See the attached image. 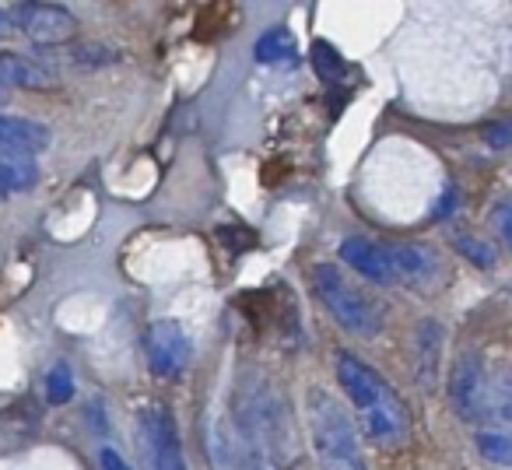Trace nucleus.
<instances>
[{
	"mask_svg": "<svg viewBox=\"0 0 512 470\" xmlns=\"http://www.w3.org/2000/svg\"><path fill=\"white\" fill-rule=\"evenodd\" d=\"M99 463H102V470H134L120 453H116L113 446H102L99 449Z\"/></svg>",
	"mask_w": 512,
	"mask_h": 470,
	"instance_id": "nucleus-19",
	"label": "nucleus"
},
{
	"mask_svg": "<svg viewBox=\"0 0 512 470\" xmlns=\"http://www.w3.org/2000/svg\"><path fill=\"white\" fill-rule=\"evenodd\" d=\"M144 351H148V369L158 379H176L190 365L193 344L183 323L176 320H155L144 334Z\"/></svg>",
	"mask_w": 512,
	"mask_h": 470,
	"instance_id": "nucleus-6",
	"label": "nucleus"
},
{
	"mask_svg": "<svg viewBox=\"0 0 512 470\" xmlns=\"http://www.w3.org/2000/svg\"><path fill=\"white\" fill-rule=\"evenodd\" d=\"M341 260L355 267L362 278L376 281V285H400V264H397V246L376 243V239H344Z\"/></svg>",
	"mask_w": 512,
	"mask_h": 470,
	"instance_id": "nucleus-7",
	"label": "nucleus"
},
{
	"mask_svg": "<svg viewBox=\"0 0 512 470\" xmlns=\"http://www.w3.org/2000/svg\"><path fill=\"white\" fill-rule=\"evenodd\" d=\"M456 250L474 267H495V250L488 243H481V239H474V235H456Z\"/></svg>",
	"mask_w": 512,
	"mask_h": 470,
	"instance_id": "nucleus-15",
	"label": "nucleus"
},
{
	"mask_svg": "<svg viewBox=\"0 0 512 470\" xmlns=\"http://www.w3.org/2000/svg\"><path fill=\"white\" fill-rule=\"evenodd\" d=\"M50 144V127L36 120H25V116L0 113V148H15L25 155H36Z\"/></svg>",
	"mask_w": 512,
	"mask_h": 470,
	"instance_id": "nucleus-9",
	"label": "nucleus"
},
{
	"mask_svg": "<svg viewBox=\"0 0 512 470\" xmlns=\"http://www.w3.org/2000/svg\"><path fill=\"white\" fill-rule=\"evenodd\" d=\"M39 179V165L32 155L15 148H0V193L11 197V193H25L32 190Z\"/></svg>",
	"mask_w": 512,
	"mask_h": 470,
	"instance_id": "nucleus-10",
	"label": "nucleus"
},
{
	"mask_svg": "<svg viewBox=\"0 0 512 470\" xmlns=\"http://www.w3.org/2000/svg\"><path fill=\"white\" fill-rule=\"evenodd\" d=\"M484 144L495 151L512 148V120H498V123H491V127H484Z\"/></svg>",
	"mask_w": 512,
	"mask_h": 470,
	"instance_id": "nucleus-17",
	"label": "nucleus"
},
{
	"mask_svg": "<svg viewBox=\"0 0 512 470\" xmlns=\"http://www.w3.org/2000/svg\"><path fill=\"white\" fill-rule=\"evenodd\" d=\"M11 25L39 46H67L74 39V32H78V18L71 11L60 8V4H43V0L15 4L11 8Z\"/></svg>",
	"mask_w": 512,
	"mask_h": 470,
	"instance_id": "nucleus-5",
	"label": "nucleus"
},
{
	"mask_svg": "<svg viewBox=\"0 0 512 470\" xmlns=\"http://www.w3.org/2000/svg\"><path fill=\"white\" fill-rule=\"evenodd\" d=\"M337 379L355 404L365 435L383 449H400L411 439V414H407L400 393L358 355H337Z\"/></svg>",
	"mask_w": 512,
	"mask_h": 470,
	"instance_id": "nucleus-1",
	"label": "nucleus"
},
{
	"mask_svg": "<svg viewBox=\"0 0 512 470\" xmlns=\"http://www.w3.org/2000/svg\"><path fill=\"white\" fill-rule=\"evenodd\" d=\"M306 411H309V432H313V446L320 453L323 470H369L358 446V435L351 418L341 411L334 393L327 390H309L306 397Z\"/></svg>",
	"mask_w": 512,
	"mask_h": 470,
	"instance_id": "nucleus-2",
	"label": "nucleus"
},
{
	"mask_svg": "<svg viewBox=\"0 0 512 470\" xmlns=\"http://www.w3.org/2000/svg\"><path fill=\"white\" fill-rule=\"evenodd\" d=\"M0 81L18 88H53V71L39 60L18 57V53H0Z\"/></svg>",
	"mask_w": 512,
	"mask_h": 470,
	"instance_id": "nucleus-11",
	"label": "nucleus"
},
{
	"mask_svg": "<svg viewBox=\"0 0 512 470\" xmlns=\"http://www.w3.org/2000/svg\"><path fill=\"white\" fill-rule=\"evenodd\" d=\"M46 397H50V404H67V400L74 397V376H71V369H67L64 362L53 365L50 386H46Z\"/></svg>",
	"mask_w": 512,
	"mask_h": 470,
	"instance_id": "nucleus-16",
	"label": "nucleus"
},
{
	"mask_svg": "<svg viewBox=\"0 0 512 470\" xmlns=\"http://www.w3.org/2000/svg\"><path fill=\"white\" fill-rule=\"evenodd\" d=\"M477 449H481V456L491 463H512V435L509 432H481L477 435Z\"/></svg>",
	"mask_w": 512,
	"mask_h": 470,
	"instance_id": "nucleus-14",
	"label": "nucleus"
},
{
	"mask_svg": "<svg viewBox=\"0 0 512 470\" xmlns=\"http://www.w3.org/2000/svg\"><path fill=\"white\" fill-rule=\"evenodd\" d=\"M495 225H498V235H502L505 243L512 246V200H505V204L498 207V214H495Z\"/></svg>",
	"mask_w": 512,
	"mask_h": 470,
	"instance_id": "nucleus-18",
	"label": "nucleus"
},
{
	"mask_svg": "<svg viewBox=\"0 0 512 470\" xmlns=\"http://www.w3.org/2000/svg\"><path fill=\"white\" fill-rule=\"evenodd\" d=\"M292 53H295V36L285 29V25H278V29H267L253 46V57L260 60V64H278V60L292 57Z\"/></svg>",
	"mask_w": 512,
	"mask_h": 470,
	"instance_id": "nucleus-12",
	"label": "nucleus"
},
{
	"mask_svg": "<svg viewBox=\"0 0 512 470\" xmlns=\"http://www.w3.org/2000/svg\"><path fill=\"white\" fill-rule=\"evenodd\" d=\"M137 428H141V453L148 456L151 470H186L183 439H179L176 414L165 404H144L137 414Z\"/></svg>",
	"mask_w": 512,
	"mask_h": 470,
	"instance_id": "nucleus-4",
	"label": "nucleus"
},
{
	"mask_svg": "<svg viewBox=\"0 0 512 470\" xmlns=\"http://www.w3.org/2000/svg\"><path fill=\"white\" fill-rule=\"evenodd\" d=\"M449 397L456 404V414L467 421H474L484 411V365L477 355H463L453 369V386Z\"/></svg>",
	"mask_w": 512,
	"mask_h": 470,
	"instance_id": "nucleus-8",
	"label": "nucleus"
},
{
	"mask_svg": "<svg viewBox=\"0 0 512 470\" xmlns=\"http://www.w3.org/2000/svg\"><path fill=\"white\" fill-rule=\"evenodd\" d=\"M313 67L327 85H334V81L344 78V57L327 43V39H316L313 43Z\"/></svg>",
	"mask_w": 512,
	"mask_h": 470,
	"instance_id": "nucleus-13",
	"label": "nucleus"
},
{
	"mask_svg": "<svg viewBox=\"0 0 512 470\" xmlns=\"http://www.w3.org/2000/svg\"><path fill=\"white\" fill-rule=\"evenodd\" d=\"M313 288H316V295H320L323 306H327V313L334 316L348 334L365 337V341L383 334V323H386L383 306H379L372 295H365L341 267L316 264Z\"/></svg>",
	"mask_w": 512,
	"mask_h": 470,
	"instance_id": "nucleus-3",
	"label": "nucleus"
},
{
	"mask_svg": "<svg viewBox=\"0 0 512 470\" xmlns=\"http://www.w3.org/2000/svg\"><path fill=\"white\" fill-rule=\"evenodd\" d=\"M11 29H15V25H11V11H0V36H8Z\"/></svg>",
	"mask_w": 512,
	"mask_h": 470,
	"instance_id": "nucleus-20",
	"label": "nucleus"
}]
</instances>
